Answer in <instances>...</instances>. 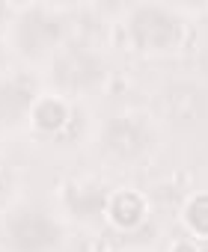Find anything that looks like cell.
Returning a JSON list of instances; mask_svg holds the SVG:
<instances>
[{
  "label": "cell",
  "mask_w": 208,
  "mask_h": 252,
  "mask_svg": "<svg viewBox=\"0 0 208 252\" xmlns=\"http://www.w3.org/2000/svg\"><path fill=\"white\" fill-rule=\"evenodd\" d=\"M6 231H9L12 246H18V249H24V252L42 249V246L54 243V237H57V228H54L42 214H36V211H24V214L12 217V222H9Z\"/></svg>",
  "instance_id": "1"
},
{
  "label": "cell",
  "mask_w": 208,
  "mask_h": 252,
  "mask_svg": "<svg viewBox=\"0 0 208 252\" xmlns=\"http://www.w3.org/2000/svg\"><path fill=\"white\" fill-rule=\"evenodd\" d=\"M134 33L143 45H152V48H167L173 39H178V24L164 15L161 9H143L137 18H134Z\"/></svg>",
  "instance_id": "2"
},
{
  "label": "cell",
  "mask_w": 208,
  "mask_h": 252,
  "mask_svg": "<svg viewBox=\"0 0 208 252\" xmlns=\"http://www.w3.org/2000/svg\"><path fill=\"white\" fill-rule=\"evenodd\" d=\"M95 74V63L89 54L83 51H69L63 60H60V77L66 83H83Z\"/></svg>",
  "instance_id": "3"
},
{
  "label": "cell",
  "mask_w": 208,
  "mask_h": 252,
  "mask_svg": "<svg viewBox=\"0 0 208 252\" xmlns=\"http://www.w3.org/2000/svg\"><path fill=\"white\" fill-rule=\"evenodd\" d=\"M137 217H140V199L137 196H119L116 199V220L119 222H137Z\"/></svg>",
  "instance_id": "4"
},
{
  "label": "cell",
  "mask_w": 208,
  "mask_h": 252,
  "mask_svg": "<svg viewBox=\"0 0 208 252\" xmlns=\"http://www.w3.org/2000/svg\"><path fill=\"white\" fill-rule=\"evenodd\" d=\"M36 119H39V125H45V128H54V125H60V122H63V107H60L57 101H48V104H42V107H39Z\"/></svg>",
  "instance_id": "5"
},
{
  "label": "cell",
  "mask_w": 208,
  "mask_h": 252,
  "mask_svg": "<svg viewBox=\"0 0 208 252\" xmlns=\"http://www.w3.org/2000/svg\"><path fill=\"white\" fill-rule=\"evenodd\" d=\"M190 220H193V225H196L199 231H208V196H202V199L193 205Z\"/></svg>",
  "instance_id": "6"
}]
</instances>
